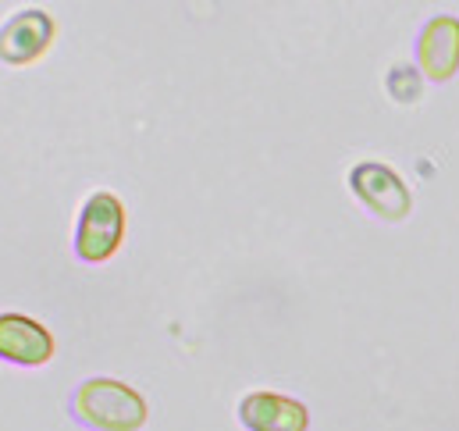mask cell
I'll return each instance as SVG.
<instances>
[{"label": "cell", "instance_id": "cell-1", "mask_svg": "<svg viewBox=\"0 0 459 431\" xmlns=\"http://www.w3.org/2000/svg\"><path fill=\"white\" fill-rule=\"evenodd\" d=\"M68 410L90 431H143L150 421L146 396L128 382H117L108 374L79 382L68 400Z\"/></svg>", "mask_w": 459, "mask_h": 431}, {"label": "cell", "instance_id": "cell-2", "mask_svg": "<svg viewBox=\"0 0 459 431\" xmlns=\"http://www.w3.org/2000/svg\"><path fill=\"white\" fill-rule=\"evenodd\" d=\"M125 224H128L125 204L111 189L90 193L75 217V235H72L75 257L82 264H108L125 242Z\"/></svg>", "mask_w": 459, "mask_h": 431}, {"label": "cell", "instance_id": "cell-3", "mask_svg": "<svg viewBox=\"0 0 459 431\" xmlns=\"http://www.w3.org/2000/svg\"><path fill=\"white\" fill-rule=\"evenodd\" d=\"M349 189L359 200V207L367 215L381 217V221H406L413 211V193L406 186V179L388 168L385 161H359L349 172Z\"/></svg>", "mask_w": 459, "mask_h": 431}, {"label": "cell", "instance_id": "cell-4", "mask_svg": "<svg viewBox=\"0 0 459 431\" xmlns=\"http://www.w3.org/2000/svg\"><path fill=\"white\" fill-rule=\"evenodd\" d=\"M57 36V22L43 7H22L0 25V61L11 68H25L39 61Z\"/></svg>", "mask_w": 459, "mask_h": 431}, {"label": "cell", "instance_id": "cell-5", "mask_svg": "<svg viewBox=\"0 0 459 431\" xmlns=\"http://www.w3.org/2000/svg\"><path fill=\"white\" fill-rule=\"evenodd\" d=\"M57 353L50 328L29 314H0V360L14 367H47Z\"/></svg>", "mask_w": 459, "mask_h": 431}, {"label": "cell", "instance_id": "cell-6", "mask_svg": "<svg viewBox=\"0 0 459 431\" xmlns=\"http://www.w3.org/2000/svg\"><path fill=\"white\" fill-rule=\"evenodd\" d=\"M235 414L246 431H310V410L299 400L271 389L246 392Z\"/></svg>", "mask_w": 459, "mask_h": 431}, {"label": "cell", "instance_id": "cell-7", "mask_svg": "<svg viewBox=\"0 0 459 431\" xmlns=\"http://www.w3.org/2000/svg\"><path fill=\"white\" fill-rule=\"evenodd\" d=\"M417 68L428 83H449L459 72V18L438 14L417 36Z\"/></svg>", "mask_w": 459, "mask_h": 431}, {"label": "cell", "instance_id": "cell-8", "mask_svg": "<svg viewBox=\"0 0 459 431\" xmlns=\"http://www.w3.org/2000/svg\"><path fill=\"white\" fill-rule=\"evenodd\" d=\"M420 86H424V75L420 68L413 65H395L392 75H388V93L399 101V104H413L420 97Z\"/></svg>", "mask_w": 459, "mask_h": 431}]
</instances>
